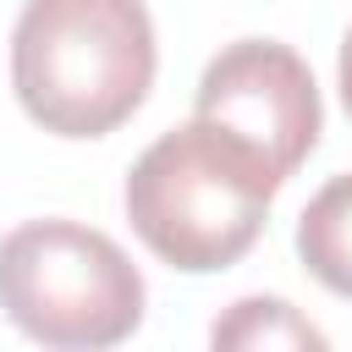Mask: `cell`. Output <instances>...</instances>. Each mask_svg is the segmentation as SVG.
<instances>
[{
	"label": "cell",
	"instance_id": "1",
	"mask_svg": "<svg viewBox=\"0 0 352 352\" xmlns=\"http://www.w3.org/2000/svg\"><path fill=\"white\" fill-rule=\"evenodd\" d=\"M275 192L280 176L248 143L192 116L132 160L126 220L160 264L182 275H214L258 242Z\"/></svg>",
	"mask_w": 352,
	"mask_h": 352
},
{
	"label": "cell",
	"instance_id": "4",
	"mask_svg": "<svg viewBox=\"0 0 352 352\" xmlns=\"http://www.w3.org/2000/svg\"><path fill=\"white\" fill-rule=\"evenodd\" d=\"M198 121L248 143L280 182L319 143V88L308 60L280 38H236L198 77Z\"/></svg>",
	"mask_w": 352,
	"mask_h": 352
},
{
	"label": "cell",
	"instance_id": "6",
	"mask_svg": "<svg viewBox=\"0 0 352 352\" xmlns=\"http://www.w3.org/2000/svg\"><path fill=\"white\" fill-rule=\"evenodd\" d=\"M209 341L242 346V352H253V346H324V330L308 324L286 297H242V302H231L226 319H214Z\"/></svg>",
	"mask_w": 352,
	"mask_h": 352
},
{
	"label": "cell",
	"instance_id": "7",
	"mask_svg": "<svg viewBox=\"0 0 352 352\" xmlns=\"http://www.w3.org/2000/svg\"><path fill=\"white\" fill-rule=\"evenodd\" d=\"M336 82H341V104H346V116H352V28H346V38H341V60H336Z\"/></svg>",
	"mask_w": 352,
	"mask_h": 352
},
{
	"label": "cell",
	"instance_id": "3",
	"mask_svg": "<svg viewBox=\"0 0 352 352\" xmlns=\"http://www.w3.org/2000/svg\"><path fill=\"white\" fill-rule=\"evenodd\" d=\"M143 297L121 242L82 220H28L0 236V308L38 346H116L143 324Z\"/></svg>",
	"mask_w": 352,
	"mask_h": 352
},
{
	"label": "cell",
	"instance_id": "5",
	"mask_svg": "<svg viewBox=\"0 0 352 352\" xmlns=\"http://www.w3.org/2000/svg\"><path fill=\"white\" fill-rule=\"evenodd\" d=\"M297 258L324 292L352 302V170L330 176L297 214Z\"/></svg>",
	"mask_w": 352,
	"mask_h": 352
},
{
	"label": "cell",
	"instance_id": "2",
	"mask_svg": "<svg viewBox=\"0 0 352 352\" xmlns=\"http://www.w3.org/2000/svg\"><path fill=\"white\" fill-rule=\"evenodd\" d=\"M143 0H28L11 33V88L55 138H104L154 88Z\"/></svg>",
	"mask_w": 352,
	"mask_h": 352
}]
</instances>
